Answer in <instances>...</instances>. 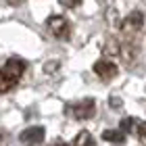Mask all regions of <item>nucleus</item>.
Here are the masks:
<instances>
[{
	"instance_id": "5",
	"label": "nucleus",
	"mask_w": 146,
	"mask_h": 146,
	"mask_svg": "<svg viewBox=\"0 0 146 146\" xmlns=\"http://www.w3.org/2000/svg\"><path fill=\"white\" fill-rule=\"evenodd\" d=\"M92 69H94V73L102 79V82H111L113 77H117V71H119L117 65L113 63L111 58H100V61H96Z\"/></svg>"
},
{
	"instance_id": "2",
	"label": "nucleus",
	"mask_w": 146,
	"mask_h": 146,
	"mask_svg": "<svg viewBox=\"0 0 146 146\" xmlns=\"http://www.w3.org/2000/svg\"><path fill=\"white\" fill-rule=\"evenodd\" d=\"M46 27L56 40H67L71 36V23L63 15H50L48 21H46Z\"/></svg>"
},
{
	"instance_id": "10",
	"label": "nucleus",
	"mask_w": 146,
	"mask_h": 146,
	"mask_svg": "<svg viewBox=\"0 0 146 146\" xmlns=\"http://www.w3.org/2000/svg\"><path fill=\"white\" fill-rule=\"evenodd\" d=\"M13 86H15V84H13V82H11V79L6 77V75H4L2 71H0V94H4V92H9V90L13 88Z\"/></svg>"
},
{
	"instance_id": "9",
	"label": "nucleus",
	"mask_w": 146,
	"mask_h": 146,
	"mask_svg": "<svg viewBox=\"0 0 146 146\" xmlns=\"http://www.w3.org/2000/svg\"><path fill=\"white\" fill-rule=\"evenodd\" d=\"M119 50H121V46H119V42L115 38H109L107 42H104V48H102V52H104V56H115V54H119Z\"/></svg>"
},
{
	"instance_id": "8",
	"label": "nucleus",
	"mask_w": 146,
	"mask_h": 146,
	"mask_svg": "<svg viewBox=\"0 0 146 146\" xmlns=\"http://www.w3.org/2000/svg\"><path fill=\"white\" fill-rule=\"evenodd\" d=\"M71 146H94V138L90 136V131L82 129V131L75 136V140H73Z\"/></svg>"
},
{
	"instance_id": "3",
	"label": "nucleus",
	"mask_w": 146,
	"mask_h": 146,
	"mask_svg": "<svg viewBox=\"0 0 146 146\" xmlns=\"http://www.w3.org/2000/svg\"><path fill=\"white\" fill-rule=\"evenodd\" d=\"M67 113L73 117V119H90L94 117L96 113V100L94 98H84V100H77L75 104H69L67 107Z\"/></svg>"
},
{
	"instance_id": "7",
	"label": "nucleus",
	"mask_w": 146,
	"mask_h": 146,
	"mask_svg": "<svg viewBox=\"0 0 146 146\" xmlns=\"http://www.w3.org/2000/svg\"><path fill=\"white\" fill-rule=\"evenodd\" d=\"M102 138L107 142H111V144H123L125 142V134L121 129H104Z\"/></svg>"
},
{
	"instance_id": "6",
	"label": "nucleus",
	"mask_w": 146,
	"mask_h": 146,
	"mask_svg": "<svg viewBox=\"0 0 146 146\" xmlns=\"http://www.w3.org/2000/svg\"><path fill=\"white\" fill-rule=\"evenodd\" d=\"M44 127H40V125H34V127H27L25 131H21V136H19V140L27 146H38L44 142Z\"/></svg>"
},
{
	"instance_id": "12",
	"label": "nucleus",
	"mask_w": 146,
	"mask_h": 146,
	"mask_svg": "<svg viewBox=\"0 0 146 146\" xmlns=\"http://www.w3.org/2000/svg\"><path fill=\"white\" fill-rule=\"evenodd\" d=\"M113 107H115V109H119V107H121V102H119V98H113Z\"/></svg>"
},
{
	"instance_id": "11",
	"label": "nucleus",
	"mask_w": 146,
	"mask_h": 146,
	"mask_svg": "<svg viewBox=\"0 0 146 146\" xmlns=\"http://www.w3.org/2000/svg\"><path fill=\"white\" fill-rule=\"evenodd\" d=\"M50 146H69V144H67V142H63V140H54Z\"/></svg>"
},
{
	"instance_id": "1",
	"label": "nucleus",
	"mask_w": 146,
	"mask_h": 146,
	"mask_svg": "<svg viewBox=\"0 0 146 146\" xmlns=\"http://www.w3.org/2000/svg\"><path fill=\"white\" fill-rule=\"evenodd\" d=\"M142 29H144V15L140 11L129 13V15L121 21V34L127 38V44H134L136 38L142 34Z\"/></svg>"
},
{
	"instance_id": "4",
	"label": "nucleus",
	"mask_w": 146,
	"mask_h": 146,
	"mask_svg": "<svg viewBox=\"0 0 146 146\" xmlns=\"http://www.w3.org/2000/svg\"><path fill=\"white\" fill-rule=\"evenodd\" d=\"M25 69H27V63H25L23 58H19V56H11L9 61L4 63V67L0 69V71H2V73H4V75L11 79L13 84H17L19 79L23 77Z\"/></svg>"
}]
</instances>
